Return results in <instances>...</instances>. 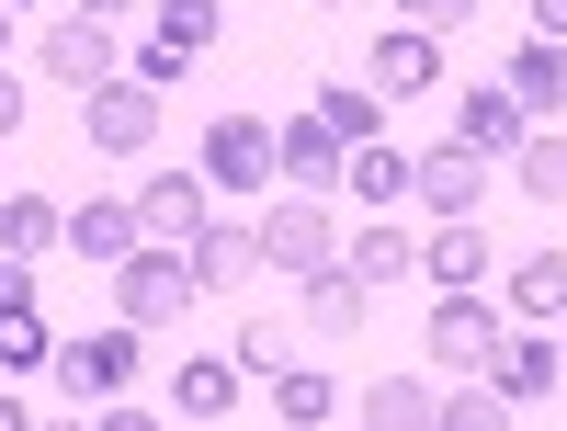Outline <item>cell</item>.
Returning a JSON list of instances; mask_svg holds the SVG:
<instances>
[{
  "label": "cell",
  "mask_w": 567,
  "mask_h": 431,
  "mask_svg": "<svg viewBox=\"0 0 567 431\" xmlns=\"http://www.w3.org/2000/svg\"><path fill=\"white\" fill-rule=\"evenodd\" d=\"M114 318H136V329H182V318H194V261H182L171 238H136V250L114 261Z\"/></svg>",
  "instance_id": "1"
},
{
  "label": "cell",
  "mask_w": 567,
  "mask_h": 431,
  "mask_svg": "<svg viewBox=\"0 0 567 431\" xmlns=\"http://www.w3.org/2000/svg\"><path fill=\"white\" fill-rule=\"evenodd\" d=\"M136 341H148L136 318L91 329V341H58V352H45V374H58V398H80V409H114V398L136 387Z\"/></svg>",
  "instance_id": "2"
},
{
  "label": "cell",
  "mask_w": 567,
  "mask_h": 431,
  "mask_svg": "<svg viewBox=\"0 0 567 431\" xmlns=\"http://www.w3.org/2000/svg\"><path fill=\"white\" fill-rule=\"evenodd\" d=\"M80 136H91L103 160H148V148H159V80L114 69L103 91H80Z\"/></svg>",
  "instance_id": "3"
},
{
  "label": "cell",
  "mask_w": 567,
  "mask_h": 431,
  "mask_svg": "<svg viewBox=\"0 0 567 431\" xmlns=\"http://www.w3.org/2000/svg\"><path fill=\"white\" fill-rule=\"evenodd\" d=\"M34 69L58 80V91H103V80L125 69V45H114V23L69 12V23H45V34H34Z\"/></svg>",
  "instance_id": "4"
},
{
  "label": "cell",
  "mask_w": 567,
  "mask_h": 431,
  "mask_svg": "<svg viewBox=\"0 0 567 431\" xmlns=\"http://www.w3.org/2000/svg\"><path fill=\"white\" fill-rule=\"evenodd\" d=\"M261 261L296 273V284H307L318 261H341V227H329V205H318V194H284V205L261 216Z\"/></svg>",
  "instance_id": "5"
},
{
  "label": "cell",
  "mask_w": 567,
  "mask_h": 431,
  "mask_svg": "<svg viewBox=\"0 0 567 431\" xmlns=\"http://www.w3.org/2000/svg\"><path fill=\"white\" fill-rule=\"evenodd\" d=\"M499 352V307L477 296V284H443V307H432V363L443 374H477Z\"/></svg>",
  "instance_id": "6"
},
{
  "label": "cell",
  "mask_w": 567,
  "mask_h": 431,
  "mask_svg": "<svg viewBox=\"0 0 567 431\" xmlns=\"http://www.w3.org/2000/svg\"><path fill=\"white\" fill-rule=\"evenodd\" d=\"M409 194L432 205V216H477V205H488V160L465 148V136H443V148L409 160Z\"/></svg>",
  "instance_id": "7"
},
{
  "label": "cell",
  "mask_w": 567,
  "mask_h": 431,
  "mask_svg": "<svg viewBox=\"0 0 567 431\" xmlns=\"http://www.w3.org/2000/svg\"><path fill=\"white\" fill-rule=\"evenodd\" d=\"M205 182H216V194H261V182H272V125L261 114H216L205 125Z\"/></svg>",
  "instance_id": "8"
},
{
  "label": "cell",
  "mask_w": 567,
  "mask_h": 431,
  "mask_svg": "<svg viewBox=\"0 0 567 431\" xmlns=\"http://www.w3.org/2000/svg\"><path fill=\"white\" fill-rule=\"evenodd\" d=\"M182 261H194V296H227V284H250V273H261V227L205 216L194 238H182Z\"/></svg>",
  "instance_id": "9"
},
{
  "label": "cell",
  "mask_w": 567,
  "mask_h": 431,
  "mask_svg": "<svg viewBox=\"0 0 567 431\" xmlns=\"http://www.w3.org/2000/svg\"><path fill=\"white\" fill-rule=\"evenodd\" d=\"M205 216H216V182H205V171H148V194H136V227H148V238L182 250Z\"/></svg>",
  "instance_id": "10"
},
{
  "label": "cell",
  "mask_w": 567,
  "mask_h": 431,
  "mask_svg": "<svg viewBox=\"0 0 567 431\" xmlns=\"http://www.w3.org/2000/svg\"><path fill=\"white\" fill-rule=\"evenodd\" d=\"M272 171L296 182V194H341V136H329L318 114H284L272 125Z\"/></svg>",
  "instance_id": "11"
},
{
  "label": "cell",
  "mask_w": 567,
  "mask_h": 431,
  "mask_svg": "<svg viewBox=\"0 0 567 431\" xmlns=\"http://www.w3.org/2000/svg\"><path fill=\"white\" fill-rule=\"evenodd\" d=\"M374 91H386V103H409V91H432L443 80V34H420V23H398V34H374Z\"/></svg>",
  "instance_id": "12"
},
{
  "label": "cell",
  "mask_w": 567,
  "mask_h": 431,
  "mask_svg": "<svg viewBox=\"0 0 567 431\" xmlns=\"http://www.w3.org/2000/svg\"><path fill=\"white\" fill-rule=\"evenodd\" d=\"M499 91H511L534 125H556V103H567V45H556V34H523V45H511V80H499Z\"/></svg>",
  "instance_id": "13"
},
{
  "label": "cell",
  "mask_w": 567,
  "mask_h": 431,
  "mask_svg": "<svg viewBox=\"0 0 567 431\" xmlns=\"http://www.w3.org/2000/svg\"><path fill=\"white\" fill-rule=\"evenodd\" d=\"M239 387H250V374H239V352H182L171 409H182V420H227V409H239Z\"/></svg>",
  "instance_id": "14"
},
{
  "label": "cell",
  "mask_w": 567,
  "mask_h": 431,
  "mask_svg": "<svg viewBox=\"0 0 567 431\" xmlns=\"http://www.w3.org/2000/svg\"><path fill=\"white\" fill-rule=\"evenodd\" d=\"M488 250H499V238H488L477 216H432V238H420V273H432V284H488Z\"/></svg>",
  "instance_id": "15"
},
{
  "label": "cell",
  "mask_w": 567,
  "mask_h": 431,
  "mask_svg": "<svg viewBox=\"0 0 567 431\" xmlns=\"http://www.w3.org/2000/svg\"><path fill=\"white\" fill-rule=\"evenodd\" d=\"M363 307H374V284H363L352 261H318V273H307V329H318V341H352Z\"/></svg>",
  "instance_id": "16"
},
{
  "label": "cell",
  "mask_w": 567,
  "mask_h": 431,
  "mask_svg": "<svg viewBox=\"0 0 567 431\" xmlns=\"http://www.w3.org/2000/svg\"><path fill=\"white\" fill-rule=\"evenodd\" d=\"M341 261H352V273L374 284V296H386V284H409V273H420V238H409V227H386V216L363 205V227L341 238Z\"/></svg>",
  "instance_id": "17"
},
{
  "label": "cell",
  "mask_w": 567,
  "mask_h": 431,
  "mask_svg": "<svg viewBox=\"0 0 567 431\" xmlns=\"http://www.w3.org/2000/svg\"><path fill=\"white\" fill-rule=\"evenodd\" d=\"M58 238H69L80 261H103V273H114V261H125V250H136V238H148V227H136V205L91 194V205H69V227H58Z\"/></svg>",
  "instance_id": "18"
},
{
  "label": "cell",
  "mask_w": 567,
  "mask_h": 431,
  "mask_svg": "<svg viewBox=\"0 0 567 431\" xmlns=\"http://www.w3.org/2000/svg\"><path fill=\"white\" fill-rule=\"evenodd\" d=\"M523 103H511V91L488 80V91H465V103H454V136H465V148H477V160H511V148H523Z\"/></svg>",
  "instance_id": "19"
},
{
  "label": "cell",
  "mask_w": 567,
  "mask_h": 431,
  "mask_svg": "<svg viewBox=\"0 0 567 431\" xmlns=\"http://www.w3.org/2000/svg\"><path fill=\"white\" fill-rule=\"evenodd\" d=\"M477 374H488L511 409H523V398H556V374H567V363H556V341H511V329H499V352H488Z\"/></svg>",
  "instance_id": "20"
},
{
  "label": "cell",
  "mask_w": 567,
  "mask_h": 431,
  "mask_svg": "<svg viewBox=\"0 0 567 431\" xmlns=\"http://www.w3.org/2000/svg\"><path fill=\"white\" fill-rule=\"evenodd\" d=\"M307 114H318L329 136H341V148H363V136H386V91H374V80H329Z\"/></svg>",
  "instance_id": "21"
},
{
  "label": "cell",
  "mask_w": 567,
  "mask_h": 431,
  "mask_svg": "<svg viewBox=\"0 0 567 431\" xmlns=\"http://www.w3.org/2000/svg\"><path fill=\"white\" fill-rule=\"evenodd\" d=\"M432 409H443L432 374H374V387H363V420L374 431H432Z\"/></svg>",
  "instance_id": "22"
},
{
  "label": "cell",
  "mask_w": 567,
  "mask_h": 431,
  "mask_svg": "<svg viewBox=\"0 0 567 431\" xmlns=\"http://www.w3.org/2000/svg\"><path fill=\"white\" fill-rule=\"evenodd\" d=\"M341 194H363V205H398V194H409V148H386V136L341 148Z\"/></svg>",
  "instance_id": "23"
},
{
  "label": "cell",
  "mask_w": 567,
  "mask_h": 431,
  "mask_svg": "<svg viewBox=\"0 0 567 431\" xmlns=\"http://www.w3.org/2000/svg\"><path fill=\"white\" fill-rule=\"evenodd\" d=\"M511 182H523L534 205H567V136H556V125H523V148H511Z\"/></svg>",
  "instance_id": "24"
},
{
  "label": "cell",
  "mask_w": 567,
  "mask_h": 431,
  "mask_svg": "<svg viewBox=\"0 0 567 431\" xmlns=\"http://www.w3.org/2000/svg\"><path fill=\"white\" fill-rule=\"evenodd\" d=\"M511 318H567V250H523L511 261Z\"/></svg>",
  "instance_id": "25"
},
{
  "label": "cell",
  "mask_w": 567,
  "mask_h": 431,
  "mask_svg": "<svg viewBox=\"0 0 567 431\" xmlns=\"http://www.w3.org/2000/svg\"><path fill=\"white\" fill-rule=\"evenodd\" d=\"M58 227H69V216L45 205V194H12V205H0V261H34L45 238H58Z\"/></svg>",
  "instance_id": "26"
},
{
  "label": "cell",
  "mask_w": 567,
  "mask_h": 431,
  "mask_svg": "<svg viewBox=\"0 0 567 431\" xmlns=\"http://www.w3.org/2000/svg\"><path fill=\"white\" fill-rule=\"evenodd\" d=\"M148 12H159V45H182V58H205V45L227 34L216 0H148Z\"/></svg>",
  "instance_id": "27"
},
{
  "label": "cell",
  "mask_w": 567,
  "mask_h": 431,
  "mask_svg": "<svg viewBox=\"0 0 567 431\" xmlns=\"http://www.w3.org/2000/svg\"><path fill=\"white\" fill-rule=\"evenodd\" d=\"M272 409H284V420L307 431V420H329V409H341V387H329L318 363H284V374H272Z\"/></svg>",
  "instance_id": "28"
},
{
  "label": "cell",
  "mask_w": 567,
  "mask_h": 431,
  "mask_svg": "<svg viewBox=\"0 0 567 431\" xmlns=\"http://www.w3.org/2000/svg\"><path fill=\"white\" fill-rule=\"evenodd\" d=\"M45 352H58V329H45L34 307H0V374H34Z\"/></svg>",
  "instance_id": "29"
},
{
  "label": "cell",
  "mask_w": 567,
  "mask_h": 431,
  "mask_svg": "<svg viewBox=\"0 0 567 431\" xmlns=\"http://www.w3.org/2000/svg\"><path fill=\"white\" fill-rule=\"evenodd\" d=\"M239 374H250V387H272V374H284V329H272V318L239 329Z\"/></svg>",
  "instance_id": "30"
},
{
  "label": "cell",
  "mask_w": 567,
  "mask_h": 431,
  "mask_svg": "<svg viewBox=\"0 0 567 431\" xmlns=\"http://www.w3.org/2000/svg\"><path fill=\"white\" fill-rule=\"evenodd\" d=\"M398 12H409L420 34H465V23H477V0H398Z\"/></svg>",
  "instance_id": "31"
},
{
  "label": "cell",
  "mask_w": 567,
  "mask_h": 431,
  "mask_svg": "<svg viewBox=\"0 0 567 431\" xmlns=\"http://www.w3.org/2000/svg\"><path fill=\"white\" fill-rule=\"evenodd\" d=\"M0 136H23V80H12V58H0Z\"/></svg>",
  "instance_id": "32"
},
{
  "label": "cell",
  "mask_w": 567,
  "mask_h": 431,
  "mask_svg": "<svg viewBox=\"0 0 567 431\" xmlns=\"http://www.w3.org/2000/svg\"><path fill=\"white\" fill-rule=\"evenodd\" d=\"M0 307H34V261H0Z\"/></svg>",
  "instance_id": "33"
},
{
  "label": "cell",
  "mask_w": 567,
  "mask_h": 431,
  "mask_svg": "<svg viewBox=\"0 0 567 431\" xmlns=\"http://www.w3.org/2000/svg\"><path fill=\"white\" fill-rule=\"evenodd\" d=\"M534 34H556V45H567V0H534Z\"/></svg>",
  "instance_id": "34"
},
{
  "label": "cell",
  "mask_w": 567,
  "mask_h": 431,
  "mask_svg": "<svg viewBox=\"0 0 567 431\" xmlns=\"http://www.w3.org/2000/svg\"><path fill=\"white\" fill-rule=\"evenodd\" d=\"M80 12H91V23H114V12H136V0H80Z\"/></svg>",
  "instance_id": "35"
},
{
  "label": "cell",
  "mask_w": 567,
  "mask_h": 431,
  "mask_svg": "<svg viewBox=\"0 0 567 431\" xmlns=\"http://www.w3.org/2000/svg\"><path fill=\"white\" fill-rule=\"evenodd\" d=\"M0 431H23V398H0Z\"/></svg>",
  "instance_id": "36"
},
{
  "label": "cell",
  "mask_w": 567,
  "mask_h": 431,
  "mask_svg": "<svg viewBox=\"0 0 567 431\" xmlns=\"http://www.w3.org/2000/svg\"><path fill=\"white\" fill-rule=\"evenodd\" d=\"M0 58H12V0H0Z\"/></svg>",
  "instance_id": "37"
},
{
  "label": "cell",
  "mask_w": 567,
  "mask_h": 431,
  "mask_svg": "<svg viewBox=\"0 0 567 431\" xmlns=\"http://www.w3.org/2000/svg\"><path fill=\"white\" fill-rule=\"evenodd\" d=\"M556 363H567V318H556Z\"/></svg>",
  "instance_id": "38"
},
{
  "label": "cell",
  "mask_w": 567,
  "mask_h": 431,
  "mask_svg": "<svg viewBox=\"0 0 567 431\" xmlns=\"http://www.w3.org/2000/svg\"><path fill=\"white\" fill-rule=\"evenodd\" d=\"M318 12H352V0H318Z\"/></svg>",
  "instance_id": "39"
}]
</instances>
